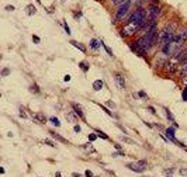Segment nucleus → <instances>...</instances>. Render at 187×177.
<instances>
[{"instance_id": "nucleus-3", "label": "nucleus", "mask_w": 187, "mask_h": 177, "mask_svg": "<svg viewBox=\"0 0 187 177\" xmlns=\"http://www.w3.org/2000/svg\"><path fill=\"white\" fill-rule=\"evenodd\" d=\"M134 6V3H132V0H127V1H124L123 4H120V6L116 9V11H114V23H120V21H124V19L127 17L131 11V7Z\"/></svg>"}, {"instance_id": "nucleus-44", "label": "nucleus", "mask_w": 187, "mask_h": 177, "mask_svg": "<svg viewBox=\"0 0 187 177\" xmlns=\"http://www.w3.org/2000/svg\"><path fill=\"white\" fill-rule=\"evenodd\" d=\"M114 146H116V149H117V151H123V149H121V146L118 145V143H116Z\"/></svg>"}, {"instance_id": "nucleus-22", "label": "nucleus", "mask_w": 187, "mask_h": 177, "mask_svg": "<svg viewBox=\"0 0 187 177\" xmlns=\"http://www.w3.org/2000/svg\"><path fill=\"white\" fill-rule=\"evenodd\" d=\"M30 91H31V93H35V94H38V93H39V87L35 84V83H34V84H31V86H30Z\"/></svg>"}, {"instance_id": "nucleus-27", "label": "nucleus", "mask_w": 187, "mask_h": 177, "mask_svg": "<svg viewBox=\"0 0 187 177\" xmlns=\"http://www.w3.org/2000/svg\"><path fill=\"white\" fill-rule=\"evenodd\" d=\"M138 96H139V97H141V98H145V100H146V98H148V94H146V93H145V91H138Z\"/></svg>"}, {"instance_id": "nucleus-37", "label": "nucleus", "mask_w": 187, "mask_h": 177, "mask_svg": "<svg viewBox=\"0 0 187 177\" xmlns=\"http://www.w3.org/2000/svg\"><path fill=\"white\" fill-rule=\"evenodd\" d=\"M73 131H75V132H80V131H82V128H80V125H75V126H73Z\"/></svg>"}, {"instance_id": "nucleus-6", "label": "nucleus", "mask_w": 187, "mask_h": 177, "mask_svg": "<svg viewBox=\"0 0 187 177\" xmlns=\"http://www.w3.org/2000/svg\"><path fill=\"white\" fill-rule=\"evenodd\" d=\"M146 166H148L146 160H138V162H132V163L127 164V167L129 170L135 171V173H143L146 170Z\"/></svg>"}, {"instance_id": "nucleus-33", "label": "nucleus", "mask_w": 187, "mask_h": 177, "mask_svg": "<svg viewBox=\"0 0 187 177\" xmlns=\"http://www.w3.org/2000/svg\"><path fill=\"white\" fill-rule=\"evenodd\" d=\"M32 41H34L35 44H39V42H41V39H39L37 35H32Z\"/></svg>"}, {"instance_id": "nucleus-42", "label": "nucleus", "mask_w": 187, "mask_h": 177, "mask_svg": "<svg viewBox=\"0 0 187 177\" xmlns=\"http://www.w3.org/2000/svg\"><path fill=\"white\" fill-rule=\"evenodd\" d=\"M6 10H9V11H14V6H6Z\"/></svg>"}, {"instance_id": "nucleus-23", "label": "nucleus", "mask_w": 187, "mask_h": 177, "mask_svg": "<svg viewBox=\"0 0 187 177\" xmlns=\"http://www.w3.org/2000/svg\"><path fill=\"white\" fill-rule=\"evenodd\" d=\"M124 1H127V0H111V4H113V6H116V7H118L120 4H123Z\"/></svg>"}, {"instance_id": "nucleus-7", "label": "nucleus", "mask_w": 187, "mask_h": 177, "mask_svg": "<svg viewBox=\"0 0 187 177\" xmlns=\"http://www.w3.org/2000/svg\"><path fill=\"white\" fill-rule=\"evenodd\" d=\"M128 46H129V49L132 51V52H135L138 56H141V58H146V56H148L149 52H146L145 49H142L141 46L135 42V39H134V41H128Z\"/></svg>"}, {"instance_id": "nucleus-2", "label": "nucleus", "mask_w": 187, "mask_h": 177, "mask_svg": "<svg viewBox=\"0 0 187 177\" xmlns=\"http://www.w3.org/2000/svg\"><path fill=\"white\" fill-rule=\"evenodd\" d=\"M127 23H132V24H136L139 25V27H143L145 23H146V9L142 6V7H135V10L134 11H131L125 17L124 20V24H127Z\"/></svg>"}, {"instance_id": "nucleus-5", "label": "nucleus", "mask_w": 187, "mask_h": 177, "mask_svg": "<svg viewBox=\"0 0 187 177\" xmlns=\"http://www.w3.org/2000/svg\"><path fill=\"white\" fill-rule=\"evenodd\" d=\"M162 13V7L161 4H149L146 7V20H151V21H156L158 23V19Z\"/></svg>"}, {"instance_id": "nucleus-41", "label": "nucleus", "mask_w": 187, "mask_h": 177, "mask_svg": "<svg viewBox=\"0 0 187 177\" xmlns=\"http://www.w3.org/2000/svg\"><path fill=\"white\" fill-rule=\"evenodd\" d=\"M148 110H149V111H151V113H152V114H156V111H155V108L152 107V106H149V107H148Z\"/></svg>"}, {"instance_id": "nucleus-26", "label": "nucleus", "mask_w": 187, "mask_h": 177, "mask_svg": "<svg viewBox=\"0 0 187 177\" xmlns=\"http://www.w3.org/2000/svg\"><path fill=\"white\" fill-rule=\"evenodd\" d=\"M120 156H124V152L123 151H118L113 153V158H120Z\"/></svg>"}, {"instance_id": "nucleus-45", "label": "nucleus", "mask_w": 187, "mask_h": 177, "mask_svg": "<svg viewBox=\"0 0 187 177\" xmlns=\"http://www.w3.org/2000/svg\"><path fill=\"white\" fill-rule=\"evenodd\" d=\"M72 176H73V177H83V176H82V174H79V173H73Z\"/></svg>"}, {"instance_id": "nucleus-8", "label": "nucleus", "mask_w": 187, "mask_h": 177, "mask_svg": "<svg viewBox=\"0 0 187 177\" xmlns=\"http://www.w3.org/2000/svg\"><path fill=\"white\" fill-rule=\"evenodd\" d=\"M174 35L179 38V39H181L183 42H187V25H181V27H179Z\"/></svg>"}, {"instance_id": "nucleus-25", "label": "nucleus", "mask_w": 187, "mask_h": 177, "mask_svg": "<svg viewBox=\"0 0 187 177\" xmlns=\"http://www.w3.org/2000/svg\"><path fill=\"white\" fill-rule=\"evenodd\" d=\"M64 28H65V31H66V34H68V35H71V34H72L71 28H69V25L66 24V21H64Z\"/></svg>"}, {"instance_id": "nucleus-29", "label": "nucleus", "mask_w": 187, "mask_h": 177, "mask_svg": "<svg viewBox=\"0 0 187 177\" xmlns=\"http://www.w3.org/2000/svg\"><path fill=\"white\" fill-rule=\"evenodd\" d=\"M181 97H183V100L187 101V87L183 88V93H181Z\"/></svg>"}, {"instance_id": "nucleus-4", "label": "nucleus", "mask_w": 187, "mask_h": 177, "mask_svg": "<svg viewBox=\"0 0 187 177\" xmlns=\"http://www.w3.org/2000/svg\"><path fill=\"white\" fill-rule=\"evenodd\" d=\"M141 30H142V28L139 27V25L132 24V23H127V24H124L123 28L120 30V37L128 39V38L134 37V35H138Z\"/></svg>"}, {"instance_id": "nucleus-28", "label": "nucleus", "mask_w": 187, "mask_h": 177, "mask_svg": "<svg viewBox=\"0 0 187 177\" xmlns=\"http://www.w3.org/2000/svg\"><path fill=\"white\" fill-rule=\"evenodd\" d=\"M44 142H45L46 145H49L51 148H55V145H56V143H54V142H52V141H49V139H44Z\"/></svg>"}, {"instance_id": "nucleus-39", "label": "nucleus", "mask_w": 187, "mask_h": 177, "mask_svg": "<svg viewBox=\"0 0 187 177\" xmlns=\"http://www.w3.org/2000/svg\"><path fill=\"white\" fill-rule=\"evenodd\" d=\"M83 148H84V149H89V151H93V148H91V143H86Z\"/></svg>"}, {"instance_id": "nucleus-47", "label": "nucleus", "mask_w": 187, "mask_h": 177, "mask_svg": "<svg viewBox=\"0 0 187 177\" xmlns=\"http://www.w3.org/2000/svg\"><path fill=\"white\" fill-rule=\"evenodd\" d=\"M55 177H61V173H59V171H56V173H55Z\"/></svg>"}, {"instance_id": "nucleus-1", "label": "nucleus", "mask_w": 187, "mask_h": 177, "mask_svg": "<svg viewBox=\"0 0 187 177\" xmlns=\"http://www.w3.org/2000/svg\"><path fill=\"white\" fill-rule=\"evenodd\" d=\"M184 48H186V46H184V42L174 35L173 39H172L170 42H168V44H165V45H162V46H161V52H162V54H165L166 56L170 58V56L177 55V54H179V52H181Z\"/></svg>"}, {"instance_id": "nucleus-35", "label": "nucleus", "mask_w": 187, "mask_h": 177, "mask_svg": "<svg viewBox=\"0 0 187 177\" xmlns=\"http://www.w3.org/2000/svg\"><path fill=\"white\" fill-rule=\"evenodd\" d=\"M107 107L116 108V104H114V103H113V101H111V100H108V101H107Z\"/></svg>"}, {"instance_id": "nucleus-21", "label": "nucleus", "mask_w": 187, "mask_h": 177, "mask_svg": "<svg viewBox=\"0 0 187 177\" xmlns=\"http://www.w3.org/2000/svg\"><path fill=\"white\" fill-rule=\"evenodd\" d=\"M165 114H166V118H168L170 122H174V118H173V115H172V113H170V110L165 108Z\"/></svg>"}, {"instance_id": "nucleus-46", "label": "nucleus", "mask_w": 187, "mask_h": 177, "mask_svg": "<svg viewBox=\"0 0 187 177\" xmlns=\"http://www.w3.org/2000/svg\"><path fill=\"white\" fill-rule=\"evenodd\" d=\"M180 173H181V174H187V170H184V169H183V170H180Z\"/></svg>"}, {"instance_id": "nucleus-19", "label": "nucleus", "mask_w": 187, "mask_h": 177, "mask_svg": "<svg viewBox=\"0 0 187 177\" xmlns=\"http://www.w3.org/2000/svg\"><path fill=\"white\" fill-rule=\"evenodd\" d=\"M49 122H51L52 125H55L56 128H58V126H61V122H59V120L56 118V117H51V118H49Z\"/></svg>"}, {"instance_id": "nucleus-12", "label": "nucleus", "mask_w": 187, "mask_h": 177, "mask_svg": "<svg viewBox=\"0 0 187 177\" xmlns=\"http://www.w3.org/2000/svg\"><path fill=\"white\" fill-rule=\"evenodd\" d=\"M49 133H51V136L52 138H55V139H58L59 142H62V143H68V141L65 138H62L61 135H59L58 132H55V131H49Z\"/></svg>"}, {"instance_id": "nucleus-43", "label": "nucleus", "mask_w": 187, "mask_h": 177, "mask_svg": "<svg viewBox=\"0 0 187 177\" xmlns=\"http://www.w3.org/2000/svg\"><path fill=\"white\" fill-rule=\"evenodd\" d=\"M64 80H65V82H69V80H71V76H69V75H65Z\"/></svg>"}, {"instance_id": "nucleus-11", "label": "nucleus", "mask_w": 187, "mask_h": 177, "mask_svg": "<svg viewBox=\"0 0 187 177\" xmlns=\"http://www.w3.org/2000/svg\"><path fill=\"white\" fill-rule=\"evenodd\" d=\"M103 86H104V83L101 79H97V80L93 82V90H94V91H100V90L103 88Z\"/></svg>"}, {"instance_id": "nucleus-32", "label": "nucleus", "mask_w": 187, "mask_h": 177, "mask_svg": "<svg viewBox=\"0 0 187 177\" xmlns=\"http://www.w3.org/2000/svg\"><path fill=\"white\" fill-rule=\"evenodd\" d=\"M103 46H104V48H106V51H107V54L113 56V51H111V48H108V46H107V45H106V44H103Z\"/></svg>"}, {"instance_id": "nucleus-31", "label": "nucleus", "mask_w": 187, "mask_h": 177, "mask_svg": "<svg viewBox=\"0 0 187 177\" xmlns=\"http://www.w3.org/2000/svg\"><path fill=\"white\" fill-rule=\"evenodd\" d=\"M20 117H23V118H28V115L24 113V108H20Z\"/></svg>"}, {"instance_id": "nucleus-15", "label": "nucleus", "mask_w": 187, "mask_h": 177, "mask_svg": "<svg viewBox=\"0 0 187 177\" xmlns=\"http://www.w3.org/2000/svg\"><path fill=\"white\" fill-rule=\"evenodd\" d=\"M26 13L28 16H34V14L37 13V9H35V6H32V4H28V6L26 7Z\"/></svg>"}, {"instance_id": "nucleus-34", "label": "nucleus", "mask_w": 187, "mask_h": 177, "mask_svg": "<svg viewBox=\"0 0 187 177\" xmlns=\"http://www.w3.org/2000/svg\"><path fill=\"white\" fill-rule=\"evenodd\" d=\"M84 177H94V176H93V173L90 170H86L84 171Z\"/></svg>"}, {"instance_id": "nucleus-24", "label": "nucleus", "mask_w": 187, "mask_h": 177, "mask_svg": "<svg viewBox=\"0 0 187 177\" xmlns=\"http://www.w3.org/2000/svg\"><path fill=\"white\" fill-rule=\"evenodd\" d=\"M100 107L103 108V111H106V114H108V115H111V117H114V114L111 113V111H110V110H108L107 107H106V106H103V104H100Z\"/></svg>"}, {"instance_id": "nucleus-36", "label": "nucleus", "mask_w": 187, "mask_h": 177, "mask_svg": "<svg viewBox=\"0 0 187 177\" xmlns=\"http://www.w3.org/2000/svg\"><path fill=\"white\" fill-rule=\"evenodd\" d=\"M9 73H10V70H9V69H3V70H1V76H3V77H4V76H7Z\"/></svg>"}, {"instance_id": "nucleus-40", "label": "nucleus", "mask_w": 187, "mask_h": 177, "mask_svg": "<svg viewBox=\"0 0 187 177\" xmlns=\"http://www.w3.org/2000/svg\"><path fill=\"white\" fill-rule=\"evenodd\" d=\"M80 16H82V13H80V11H78V13L75 11V13H73V17H75V19H79Z\"/></svg>"}, {"instance_id": "nucleus-10", "label": "nucleus", "mask_w": 187, "mask_h": 177, "mask_svg": "<svg viewBox=\"0 0 187 177\" xmlns=\"http://www.w3.org/2000/svg\"><path fill=\"white\" fill-rule=\"evenodd\" d=\"M114 80H116L118 88H121V90H124V88H125V79H124V76L121 75V73H116V76H114Z\"/></svg>"}, {"instance_id": "nucleus-18", "label": "nucleus", "mask_w": 187, "mask_h": 177, "mask_svg": "<svg viewBox=\"0 0 187 177\" xmlns=\"http://www.w3.org/2000/svg\"><path fill=\"white\" fill-rule=\"evenodd\" d=\"M79 66H80V69L83 70L84 73H86V72H89V63H87V62L82 61V62H79Z\"/></svg>"}, {"instance_id": "nucleus-38", "label": "nucleus", "mask_w": 187, "mask_h": 177, "mask_svg": "<svg viewBox=\"0 0 187 177\" xmlns=\"http://www.w3.org/2000/svg\"><path fill=\"white\" fill-rule=\"evenodd\" d=\"M149 4H161V0H151Z\"/></svg>"}, {"instance_id": "nucleus-14", "label": "nucleus", "mask_w": 187, "mask_h": 177, "mask_svg": "<svg viewBox=\"0 0 187 177\" xmlns=\"http://www.w3.org/2000/svg\"><path fill=\"white\" fill-rule=\"evenodd\" d=\"M71 44L75 46V48H78L79 51H82L83 54H86V46H83V45L80 44V42H78V41H71Z\"/></svg>"}, {"instance_id": "nucleus-17", "label": "nucleus", "mask_w": 187, "mask_h": 177, "mask_svg": "<svg viewBox=\"0 0 187 177\" xmlns=\"http://www.w3.org/2000/svg\"><path fill=\"white\" fill-rule=\"evenodd\" d=\"M94 132H96V135L98 136V138H103V139H106V141H108V135L107 133H104L103 131H100V129H94Z\"/></svg>"}, {"instance_id": "nucleus-20", "label": "nucleus", "mask_w": 187, "mask_h": 177, "mask_svg": "<svg viewBox=\"0 0 187 177\" xmlns=\"http://www.w3.org/2000/svg\"><path fill=\"white\" fill-rule=\"evenodd\" d=\"M145 1H149V0H132V3H134L135 7H142L145 4Z\"/></svg>"}, {"instance_id": "nucleus-30", "label": "nucleus", "mask_w": 187, "mask_h": 177, "mask_svg": "<svg viewBox=\"0 0 187 177\" xmlns=\"http://www.w3.org/2000/svg\"><path fill=\"white\" fill-rule=\"evenodd\" d=\"M97 138H98V136H97L96 133H90V135H89V141H90V142H93V141H96Z\"/></svg>"}, {"instance_id": "nucleus-48", "label": "nucleus", "mask_w": 187, "mask_h": 177, "mask_svg": "<svg viewBox=\"0 0 187 177\" xmlns=\"http://www.w3.org/2000/svg\"><path fill=\"white\" fill-rule=\"evenodd\" d=\"M37 1H38V3H41V0H37Z\"/></svg>"}, {"instance_id": "nucleus-16", "label": "nucleus", "mask_w": 187, "mask_h": 177, "mask_svg": "<svg viewBox=\"0 0 187 177\" xmlns=\"http://www.w3.org/2000/svg\"><path fill=\"white\" fill-rule=\"evenodd\" d=\"M34 120H37V121H39L41 124H45V121H46V118L44 117V114H41V113H38V114H35L34 115Z\"/></svg>"}, {"instance_id": "nucleus-13", "label": "nucleus", "mask_w": 187, "mask_h": 177, "mask_svg": "<svg viewBox=\"0 0 187 177\" xmlns=\"http://www.w3.org/2000/svg\"><path fill=\"white\" fill-rule=\"evenodd\" d=\"M100 46H103V42L101 41H97V39H91L90 41V48L91 49H97V48H100Z\"/></svg>"}, {"instance_id": "nucleus-9", "label": "nucleus", "mask_w": 187, "mask_h": 177, "mask_svg": "<svg viewBox=\"0 0 187 177\" xmlns=\"http://www.w3.org/2000/svg\"><path fill=\"white\" fill-rule=\"evenodd\" d=\"M72 107H73V113H75V115H76L78 118H80V120H86V117H84L83 110H82V106H80V104L73 103V104H72Z\"/></svg>"}]
</instances>
